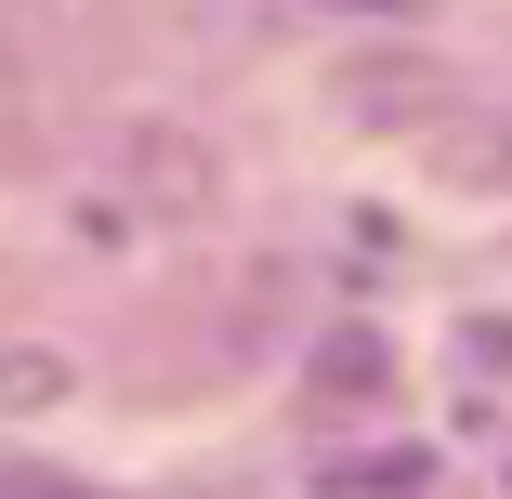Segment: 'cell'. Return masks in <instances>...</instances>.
Masks as SVG:
<instances>
[{
	"label": "cell",
	"instance_id": "cell-3",
	"mask_svg": "<svg viewBox=\"0 0 512 499\" xmlns=\"http://www.w3.org/2000/svg\"><path fill=\"white\" fill-rule=\"evenodd\" d=\"M421 473H434L421 447H381V460H342V473H329V499H394V486H421Z\"/></svg>",
	"mask_w": 512,
	"mask_h": 499
},
{
	"label": "cell",
	"instance_id": "cell-4",
	"mask_svg": "<svg viewBox=\"0 0 512 499\" xmlns=\"http://www.w3.org/2000/svg\"><path fill=\"white\" fill-rule=\"evenodd\" d=\"M53 394H66L53 355H0V408H53Z\"/></svg>",
	"mask_w": 512,
	"mask_h": 499
},
{
	"label": "cell",
	"instance_id": "cell-1",
	"mask_svg": "<svg viewBox=\"0 0 512 499\" xmlns=\"http://www.w3.org/2000/svg\"><path fill=\"white\" fill-rule=\"evenodd\" d=\"M434 184H473V197H512V106H447L421 132Z\"/></svg>",
	"mask_w": 512,
	"mask_h": 499
},
{
	"label": "cell",
	"instance_id": "cell-5",
	"mask_svg": "<svg viewBox=\"0 0 512 499\" xmlns=\"http://www.w3.org/2000/svg\"><path fill=\"white\" fill-rule=\"evenodd\" d=\"M316 368H329V381H381V342H368V329H342V342H329Z\"/></svg>",
	"mask_w": 512,
	"mask_h": 499
},
{
	"label": "cell",
	"instance_id": "cell-2",
	"mask_svg": "<svg viewBox=\"0 0 512 499\" xmlns=\"http://www.w3.org/2000/svg\"><path fill=\"white\" fill-rule=\"evenodd\" d=\"M132 171H145L158 211H197V184H211V158H197L184 132H132Z\"/></svg>",
	"mask_w": 512,
	"mask_h": 499
},
{
	"label": "cell",
	"instance_id": "cell-6",
	"mask_svg": "<svg viewBox=\"0 0 512 499\" xmlns=\"http://www.w3.org/2000/svg\"><path fill=\"white\" fill-rule=\"evenodd\" d=\"M0 499H79L66 473H14V486H0Z\"/></svg>",
	"mask_w": 512,
	"mask_h": 499
}]
</instances>
